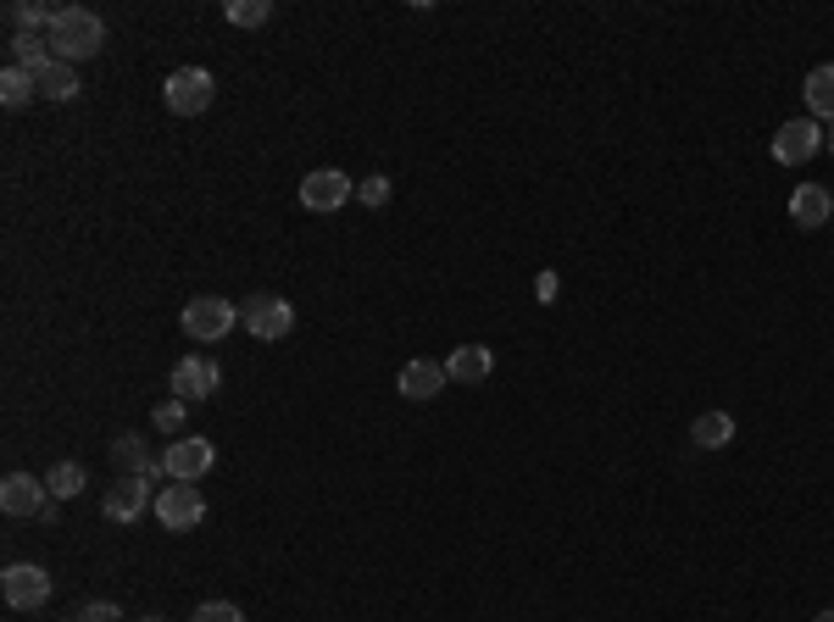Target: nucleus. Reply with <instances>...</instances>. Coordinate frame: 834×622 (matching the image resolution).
Wrapping results in <instances>:
<instances>
[{
    "instance_id": "1",
    "label": "nucleus",
    "mask_w": 834,
    "mask_h": 622,
    "mask_svg": "<svg viewBox=\"0 0 834 622\" xmlns=\"http://www.w3.org/2000/svg\"><path fill=\"white\" fill-rule=\"evenodd\" d=\"M45 39H50L56 61L78 67V61H90V56L106 45V23H101L95 12H83V7H56V18H50Z\"/></svg>"
},
{
    "instance_id": "2",
    "label": "nucleus",
    "mask_w": 834,
    "mask_h": 622,
    "mask_svg": "<svg viewBox=\"0 0 834 622\" xmlns=\"http://www.w3.org/2000/svg\"><path fill=\"white\" fill-rule=\"evenodd\" d=\"M212 95H217V83H212L206 67H179V72H167V83H161V101H167V112H173V117H201L212 106Z\"/></svg>"
},
{
    "instance_id": "3",
    "label": "nucleus",
    "mask_w": 834,
    "mask_h": 622,
    "mask_svg": "<svg viewBox=\"0 0 834 622\" xmlns=\"http://www.w3.org/2000/svg\"><path fill=\"white\" fill-rule=\"evenodd\" d=\"M212 462H217V444H212V439H201V433H184V439L167 444L161 473L173 478V484H195L201 473H212Z\"/></svg>"
},
{
    "instance_id": "4",
    "label": "nucleus",
    "mask_w": 834,
    "mask_h": 622,
    "mask_svg": "<svg viewBox=\"0 0 834 622\" xmlns=\"http://www.w3.org/2000/svg\"><path fill=\"white\" fill-rule=\"evenodd\" d=\"M234 323H239V306H234V301H223V295H195V301L184 306V333H190V339H201V344L223 339Z\"/></svg>"
},
{
    "instance_id": "5",
    "label": "nucleus",
    "mask_w": 834,
    "mask_h": 622,
    "mask_svg": "<svg viewBox=\"0 0 834 622\" xmlns=\"http://www.w3.org/2000/svg\"><path fill=\"white\" fill-rule=\"evenodd\" d=\"M239 323L250 328V339H284L295 328V306L284 295H250L239 306Z\"/></svg>"
},
{
    "instance_id": "6",
    "label": "nucleus",
    "mask_w": 834,
    "mask_h": 622,
    "mask_svg": "<svg viewBox=\"0 0 834 622\" xmlns=\"http://www.w3.org/2000/svg\"><path fill=\"white\" fill-rule=\"evenodd\" d=\"M351 195H357V184H351L340 167H317V172L301 178V206H306V212H340Z\"/></svg>"
},
{
    "instance_id": "7",
    "label": "nucleus",
    "mask_w": 834,
    "mask_h": 622,
    "mask_svg": "<svg viewBox=\"0 0 834 622\" xmlns=\"http://www.w3.org/2000/svg\"><path fill=\"white\" fill-rule=\"evenodd\" d=\"M0 595H7V606H12V611H40V606L50 600V573H45V567L18 562V567L0 573Z\"/></svg>"
},
{
    "instance_id": "8",
    "label": "nucleus",
    "mask_w": 834,
    "mask_h": 622,
    "mask_svg": "<svg viewBox=\"0 0 834 622\" xmlns=\"http://www.w3.org/2000/svg\"><path fill=\"white\" fill-rule=\"evenodd\" d=\"M823 150V123L818 117H790L779 134H774V161H785V167H801V161H812Z\"/></svg>"
},
{
    "instance_id": "9",
    "label": "nucleus",
    "mask_w": 834,
    "mask_h": 622,
    "mask_svg": "<svg viewBox=\"0 0 834 622\" xmlns=\"http://www.w3.org/2000/svg\"><path fill=\"white\" fill-rule=\"evenodd\" d=\"M156 517H161V528H167V533H184V528H195V522L206 517V500H201V489H195V484L156 489Z\"/></svg>"
},
{
    "instance_id": "10",
    "label": "nucleus",
    "mask_w": 834,
    "mask_h": 622,
    "mask_svg": "<svg viewBox=\"0 0 834 622\" xmlns=\"http://www.w3.org/2000/svg\"><path fill=\"white\" fill-rule=\"evenodd\" d=\"M217 384H223V373L212 355H179L173 362V400H212Z\"/></svg>"
},
{
    "instance_id": "11",
    "label": "nucleus",
    "mask_w": 834,
    "mask_h": 622,
    "mask_svg": "<svg viewBox=\"0 0 834 622\" xmlns=\"http://www.w3.org/2000/svg\"><path fill=\"white\" fill-rule=\"evenodd\" d=\"M45 506H50L45 478H29V473H7V478H0V511H7V517H45Z\"/></svg>"
},
{
    "instance_id": "12",
    "label": "nucleus",
    "mask_w": 834,
    "mask_h": 622,
    "mask_svg": "<svg viewBox=\"0 0 834 622\" xmlns=\"http://www.w3.org/2000/svg\"><path fill=\"white\" fill-rule=\"evenodd\" d=\"M145 506H156V484H150V478H128V473H123V478L106 489V500H101V511H106L112 522H134Z\"/></svg>"
},
{
    "instance_id": "13",
    "label": "nucleus",
    "mask_w": 834,
    "mask_h": 622,
    "mask_svg": "<svg viewBox=\"0 0 834 622\" xmlns=\"http://www.w3.org/2000/svg\"><path fill=\"white\" fill-rule=\"evenodd\" d=\"M451 384V373H446V362H406L401 367V378H395V389H401V400H435L440 389Z\"/></svg>"
},
{
    "instance_id": "14",
    "label": "nucleus",
    "mask_w": 834,
    "mask_h": 622,
    "mask_svg": "<svg viewBox=\"0 0 834 622\" xmlns=\"http://www.w3.org/2000/svg\"><path fill=\"white\" fill-rule=\"evenodd\" d=\"M790 223H796V228H823V223H834V195H829L823 184H796V195H790Z\"/></svg>"
},
{
    "instance_id": "15",
    "label": "nucleus",
    "mask_w": 834,
    "mask_h": 622,
    "mask_svg": "<svg viewBox=\"0 0 834 622\" xmlns=\"http://www.w3.org/2000/svg\"><path fill=\"white\" fill-rule=\"evenodd\" d=\"M112 462H117V473H128V478H150V484H156V478H167V473H161V456H150V451H145V439H139V433H123V439L112 444Z\"/></svg>"
},
{
    "instance_id": "16",
    "label": "nucleus",
    "mask_w": 834,
    "mask_h": 622,
    "mask_svg": "<svg viewBox=\"0 0 834 622\" xmlns=\"http://www.w3.org/2000/svg\"><path fill=\"white\" fill-rule=\"evenodd\" d=\"M489 367H495V355H489L484 344H457V350L446 355V373H451L457 384H478V378H489Z\"/></svg>"
},
{
    "instance_id": "17",
    "label": "nucleus",
    "mask_w": 834,
    "mask_h": 622,
    "mask_svg": "<svg viewBox=\"0 0 834 622\" xmlns=\"http://www.w3.org/2000/svg\"><path fill=\"white\" fill-rule=\"evenodd\" d=\"M807 106H812V117H823V123H834V61H823V67H812L807 72Z\"/></svg>"
},
{
    "instance_id": "18",
    "label": "nucleus",
    "mask_w": 834,
    "mask_h": 622,
    "mask_svg": "<svg viewBox=\"0 0 834 622\" xmlns=\"http://www.w3.org/2000/svg\"><path fill=\"white\" fill-rule=\"evenodd\" d=\"M56 61V50H50V39L45 34H12V67H23V72H45Z\"/></svg>"
},
{
    "instance_id": "19",
    "label": "nucleus",
    "mask_w": 834,
    "mask_h": 622,
    "mask_svg": "<svg viewBox=\"0 0 834 622\" xmlns=\"http://www.w3.org/2000/svg\"><path fill=\"white\" fill-rule=\"evenodd\" d=\"M690 439L701 444V451H723V444L734 439V417H729V411H701V417L690 422Z\"/></svg>"
},
{
    "instance_id": "20",
    "label": "nucleus",
    "mask_w": 834,
    "mask_h": 622,
    "mask_svg": "<svg viewBox=\"0 0 834 622\" xmlns=\"http://www.w3.org/2000/svg\"><path fill=\"white\" fill-rule=\"evenodd\" d=\"M78 89H83V83H78V67H67V61H50V67L40 72V95H45V101H72Z\"/></svg>"
},
{
    "instance_id": "21",
    "label": "nucleus",
    "mask_w": 834,
    "mask_h": 622,
    "mask_svg": "<svg viewBox=\"0 0 834 622\" xmlns=\"http://www.w3.org/2000/svg\"><path fill=\"white\" fill-rule=\"evenodd\" d=\"M50 7L45 0H12L7 7V23H12V34H40V29H50Z\"/></svg>"
},
{
    "instance_id": "22",
    "label": "nucleus",
    "mask_w": 834,
    "mask_h": 622,
    "mask_svg": "<svg viewBox=\"0 0 834 622\" xmlns=\"http://www.w3.org/2000/svg\"><path fill=\"white\" fill-rule=\"evenodd\" d=\"M34 95H40V78H34V72H23V67H7V72H0V101H7L12 112L29 106Z\"/></svg>"
},
{
    "instance_id": "23",
    "label": "nucleus",
    "mask_w": 834,
    "mask_h": 622,
    "mask_svg": "<svg viewBox=\"0 0 834 622\" xmlns=\"http://www.w3.org/2000/svg\"><path fill=\"white\" fill-rule=\"evenodd\" d=\"M83 484H90V478H83V467H78V462H56V467L45 473V489H50L56 500H72Z\"/></svg>"
},
{
    "instance_id": "24",
    "label": "nucleus",
    "mask_w": 834,
    "mask_h": 622,
    "mask_svg": "<svg viewBox=\"0 0 834 622\" xmlns=\"http://www.w3.org/2000/svg\"><path fill=\"white\" fill-rule=\"evenodd\" d=\"M273 18V0H228V23L239 29H262Z\"/></svg>"
},
{
    "instance_id": "25",
    "label": "nucleus",
    "mask_w": 834,
    "mask_h": 622,
    "mask_svg": "<svg viewBox=\"0 0 834 622\" xmlns=\"http://www.w3.org/2000/svg\"><path fill=\"white\" fill-rule=\"evenodd\" d=\"M190 622H245V611H239L234 600H206V606H201Z\"/></svg>"
},
{
    "instance_id": "26",
    "label": "nucleus",
    "mask_w": 834,
    "mask_h": 622,
    "mask_svg": "<svg viewBox=\"0 0 834 622\" xmlns=\"http://www.w3.org/2000/svg\"><path fill=\"white\" fill-rule=\"evenodd\" d=\"M357 201H362V206H384V201H390V178H384V172L362 178V184H357Z\"/></svg>"
},
{
    "instance_id": "27",
    "label": "nucleus",
    "mask_w": 834,
    "mask_h": 622,
    "mask_svg": "<svg viewBox=\"0 0 834 622\" xmlns=\"http://www.w3.org/2000/svg\"><path fill=\"white\" fill-rule=\"evenodd\" d=\"M78 622H123V611H117L112 600H90V606L78 611Z\"/></svg>"
},
{
    "instance_id": "28",
    "label": "nucleus",
    "mask_w": 834,
    "mask_h": 622,
    "mask_svg": "<svg viewBox=\"0 0 834 622\" xmlns=\"http://www.w3.org/2000/svg\"><path fill=\"white\" fill-rule=\"evenodd\" d=\"M150 417H156V428H184V400H161Z\"/></svg>"
},
{
    "instance_id": "29",
    "label": "nucleus",
    "mask_w": 834,
    "mask_h": 622,
    "mask_svg": "<svg viewBox=\"0 0 834 622\" xmlns=\"http://www.w3.org/2000/svg\"><path fill=\"white\" fill-rule=\"evenodd\" d=\"M556 290H562L556 273H540V279H534V295H540V301H556Z\"/></svg>"
},
{
    "instance_id": "30",
    "label": "nucleus",
    "mask_w": 834,
    "mask_h": 622,
    "mask_svg": "<svg viewBox=\"0 0 834 622\" xmlns=\"http://www.w3.org/2000/svg\"><path fill=\"white\" fill-rule=\"evenodd\" d=\"M823 145H829V150H834V123H823Z\"/></svg>"
},
{
    "instance_id": "31",
    "label": "nucleus",
    "mask_w": 834,
    "mask_h": 622,
    "mask_svg": "<svg viewBox=\"0 0 834 622\" xmlns=\"http://www.w3.org/2000/svg\"><path fill=\"white\" fill-rule=\"evenodd\" d=\"M812 622H834V611H818V617H812Z\"/></svg>"
},
{
    "instance_id": "32",
    "label": "nucleus",
    "mask_w": 834,
    "mask_h": 622,
    "mask_svg": "<svg viewBox=\"0 0 834 622\" xmlns=\"http://www.w3.org/2000/svg\"><path fill=\"white\" fill-rule=\"evenodd\" d=\"M139 622H167V617H139Z\"/></svg>"
},
{
    "instance_id": "33",
    "label": "nucleus",
    "mask_w": 834,
    "mask_h": 622,
    "mask_svg": "<svg viewBox=\"0 0 834 622\" xmlns=\"http://www.w3.org/2000/svg\"><path fill=\"white\" fill-rule=\"evenodd\" d=\"M67 622H78V617H67Z\"/></svg>"
}]
</instances>
